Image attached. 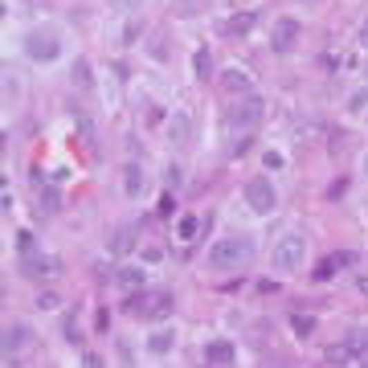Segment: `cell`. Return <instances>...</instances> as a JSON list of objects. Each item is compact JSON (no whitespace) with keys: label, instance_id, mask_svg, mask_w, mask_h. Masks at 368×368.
<instances>
[{"label":"cell","instance_id":"cell-1","mask_svg":"<svg viewBox=\"0 0 368 368\" xmlns=\"http://www.w3.org/2000/svg\"><path fill=\"white\" fill-rule=\"evenodd\" d=\"M250 254H254V241L233 233V237H221V241H213V250L205 254V266H209V270H237V266H241Z\"/></svg>","mask_w":368,"mask_h":368},{"label":"cell","instance_id":"cell-2","mask_svg":"<svg viewBox=\"0 0 368 368\" xmlns=\"http://www.w3.org/2000/svg\"><path fill=\"white\" fill-rule=\"evenodd\" d=\"M270 262H275L278 275H295L307 262V237L303 233H282L278 246L270 250Z\"/></svg>","mask_w":368,"mask_h":368},{"label":"cell","instance_id":"cell-3","mask_svg":"<svg viewBox=\"0 0 368 368\" xmlns=\"http://www.w3.org/2000/svg\"><path fill=\"white\" fill-rule=\"evenodd\" d=\"M25 53L33 62H57L62 57V37L49 33V29H33V33H25Z\"/></svg>","mask_w":368,"mask_h":368},{"label":"cell","instance_id":"cell-4","mask_svg":"<svg viewBox=\"0 0 368 368\" xmlns=\"http://www.w3.org/2000/svg\"><path fill=\"white\" fill-rule=\"evenodd\" d=\"M262 115H266V98H258V94L250 91V94H241V102L230 111V127H258L262 123Z\"/></svg>","mask_w":368,"mask_h":368},{"label":"cell","instance_id":"cell-5","mask_svg":"<svg viewBox=\"0 0 368 368\" xmlns=\"http://www.w3.org/2000/svg\"><path fill=\"white\" fill-rule=\"evenodd\" d=\"M246 205H250L254 213H275V205H278L275 181H266V176H254V181H246Z\"/></svg>","mask_w":368,"mask_h":368},{"label":"cell","instance_id":"cell-6","mask_svg":"<svg viewBox=\"0 0 368 368\" xmlns=\"http://www.w3.org/2000/svg\"><path fill=\"white\" fill-rule=\"evenodd\" d=\"M295 42H299V21L295 17H278L275 29H270V49L275 53H291Z\"/></svg>","mask_w":368,"mask_h":368},{"label":"cell","instance_id":"cell-7","mask_svg":"<svg viewBox=\"0 0 368 368\" xmlns=\"http://www.w3.org/2000/svg\"><path fill=\"white\" fill-rule=\"evenodd\" d=\"M172 307H176L172 291H147V295H143V311H139V315H147V320H168V315H172Z\"/></svg>","mask_w":368,"mask_h":368},{"label":"cell","instance_id":"cell-8","mask_svg":"<svg viewBox=\"0 0 368 368\" xmlns=\"http://www.w3.org/2000/svg\"><path fill=\"white\" fill-rule=\"evenodd\" d=\"M62 270L57 258H42V254H21V275L25 278H49Z\"/></svg>","mask_w":368,"mask_h":368},{"label":"cell","instance_id":"cell-9","mask_svg":"<svg viewBox=\"0 0 368 368\" xmlns=\"http://www.w3.org/2000/svg\"><path fill=\"white\" fill-rule=\"evenodd\" d=\"M201 356H205V365H233L237 348H233V340H209Z\"/></svg>","mask_w":368,"mask_h":368},{"label":"cell","instance_id":"cell-10","mask_svg":"<svg viewBox=\"0 0 368 368\" xmlns=\"http://www.w3.org/2000/svg\"><path fill=\"white\" fill-rule=\"evenodd\" d=\"M29 344H33V331H29L25 323H8V327H4V352H8V356H12V352H25Z\"/></svg>","mask_w":368,"mask_h":368},{"label":"cell","instance_id":"cell-11","mask_svg":"<svg viewBox=\"0 0 368 368\" xmlns=\"http://www.w3.org/2000/svg\"><path fill=\"white\" fill-rule=\"evenodd\" d=\"M254 25H258V12H250V8H246V12H233L230 21L221 25V33H226V37H246Z\"/></svg>","mask_w":368,"mask_h":368},{"label":"cell","instance_id":"cell-12","mask_svg":"<svg viewBox=\"0 0 368 368\" xmlns=\"http://www.w3.org/2000/svg\"><path fill=\"white\" fill-rule=\"evenodd\" d=\"M172 344H176V331H172V327H164V331H151V335H147V352H151V356H168V352H172Z\"/></svg>","mask_w":368,"mask_h":368},{"label":"cell","instance_id":"cell-13","mask_svg":"<svg viewBox=\"0 0 368 368\" xmlns=\"http://www.w3.org/2000/svg\"><path fill=\"white\" fill-rule=\"evenodd\" d=\"M192 70H196V78H201V82H209V78H213V49H209V46L192 49Z\"/></svg>","mask_w":368,"mask_h":368},{"label":"cell","instance_id":"cell-14","mask_svg":"<svg viewBox=\"0 0 368 368\" xmlns=\"http://www.w3.org/2000/svg\"><path fill=\"white\" fill-rule=\"evenodd\" d=\"M221 86H226L230 94H250V86H254V82H250V74H246V70H237V66H233V70H226V74H221Z\"/></svg>","mask_w":368,"mask_h":368},{"label":"cell","instance_id":"cell-15","mask_svg":"<svg viewBox=\"0 0 368 368\" xmlns=\"http://www.w3.org/2000/svg\"><path fill=\"white\" fill-rule=\"evenodd\" d=\"M352 262V254H331V258H323L320 266H315V282H331V275L340 270V266H348Z\"/></svg>","mask_w":368,"mask_h":368},{"label":"cell","instance_id":"cell-16","mask_svg":"<svg viewBox=\"0 0 368 368\" xmlns=\"http://www.w3.org/2000/svg\"><path fill=\"white\" fill-rule=\"evenodd\" d=\"M123 192H127V196H139V192H143V168H139V164H127V168H123Z\"/></svg>","mask_w":368,"mask_h":368},{"label":"cell","instance_id":"cell-17","mask_svg":"<svg viewBox=\"0 0 368 368\" xmlns=\"http://www.w3.org/2000/svg\"><path fill=\"white\" fill-rule=\"evenodd\" d=\"M131 246H136V230H115V233H111V241H107V250H111V254H127Z\"/></svg>","mask_w":368,"mask_h":368},{"label":"cell","instance_id":"cell-18","mask_svg":"<svg viewBox=\"0 0 368 368\" xmlns=\"http://www.w3.org/2000/svg\"><path fill=\"white\" fill-rule=\"evenodd\" d=\"M143 270H139V266H123V270H115V282H119V286H123V291H136V286H143Z\"/></svg>","mask_w":368,"mask_h":368},{"label":"cell","instance_id":"cell-19","mask_svg":"<svg viewBox=\"0 0 368 368\" xmlns=\"http://www.w3.org/2000/svg\"><path fill=\"white\" fill-rule=\"evenodd\" d=\"M344 344L352 348V356H356V360H368V327H356Z\"/></svg>","mask_w":368,"mask_h":368},{"label":"cell","instance_id":"cell-20","mask_svg":"<svg viewBox=\"0 0 368 368\" xmlns=\"http://www.w3.org/2000/svg\"><path fill=\"white\" fill-rule=\"evenodd\" d=\"M201 233V221H196V213H181V221H176V237L181 241H192Z\"/></svg>","mask_w":368,"mask_h":368},{"label":"cell","instance_id":"cell-21","mask_svg":"<svg viewBox=\"0 0 368 368\" xmlns=\"http://www.w3.org/2000/svg\"><path fill=\"white\" fill-rule=\"evenodd\" d=\"M291 331H295L299 340H311V331H315V320H311V315H303V311H295V315H291Z\"/></svg>","mask_w":368,"mask_h":368},{"label":"cell","instance_id":"cell-22","mask_svg":"<svg viewBox=\"0 0 368 368\" xmlns=\"http://www.w3.org/2000/svg\"><path fill=\"white\" fill-rule=\"evenodd\" d=\"M348 115H365L368 111V86H360V91H352L348 94V107H344Z\"/></svg>","mask_w":368,"mask_h":368},{"label":"cell","instance_id":"cell-23","mask_svg":"<svg viewBox=\"0 0 368 368\" xmlns=\"http://www.w3.org/2000/svg\"><path fill=\"white\" fill-rule=\"evenodd\" d=\"M172 139H176V143H192V119H188L184 111H181V119L172 123Z\"/></svg>","mask_w":368,"mask_h":368},{"label":"cell","instance_id":"cell-24","mask_svg":"<svg viewBox=\"0 0 368 368\" xmlns=\"http://www.w3.org/2000/svg\"><path fill=\"white\" fill-rule=\"evenodd\" d=\"M94 74H91V62H74V82L82 86V91H91L94 82H91Z\"/></svg>","mask_w":368,"mask_h":368},{"label":"cell","instance_id":"cell-25","mask_svg":"<svg viewBox=\"0 0 368 368\" xmlns=\"http://www.w3.org/2000/svg\"><path fill=\"white\" fill-rule=\"evenodd\" d=\"M348 360H356L348 344H344V348H327V365H348Z\"/></svg>","mask_w":368,"mask_h":368},{"label":"cell","instance_id":"cell-26","mask_svg":"<svg viewBox=\"0 0 368 368\" xmlns=\"http://www.w3.org/2000/svg\"><path fill=\"white\" fill-rule=\"evenodd\" d=\"M42 209H46V217H53V213L62 209V196H57V192H42Z\"/></svg>","mask_w":368,"mask_h":368},{"label":"cell","instance_id":"cell-27","mask_svg":"<svg viewBox=\"0 0 368 368\" xmlns=\"http://www.w3.org/2000/svg\"><path fill=\"white\" fill-rule=\"evenodd\" d=\"M17 250L21 254H33V233L29 230H17Z\"/></svg>","mask_w":368,"mask_h":368},{"label":"cell","instance_id":"cell-28","mask_svg":"<svg viewBox=\"0 0 368 368\" xmlns=\"http://www.w3.org/2000/svg\"><path fill=\"white\" fill-rule=\"evenodd\" d=\"M143 115H147V123H160V119H164V111H160L156 102H147V107H143Z\"/></svg>","mask_w":368,"mask_h":368},{"label":"cell","instance_id":"cell-29","mask_svg":"<svg viewBox=\"0 0 368 368\" xmlns=\"http://www.w3.org/2000/svg\"><path fill=\"white\" fill-rule=\"evenodd\" d=\"M12 94H17V78H12V74H4V98H12Z\"/></svg>","mask_w":368,"mask_h":368},{"label":"cell","instance_id":"cell-30","mask_svg":"<svg viewBox=\"0 0 368 368\" xmlns=\"http://www.w3.org/2000/svg\"><path fill=\"white\" fill-rule=\"evenodd\" d=\"M340 192H348V181H344V176H340V181L327 188V196H340Z\"/></svg>","mask_w":368,"mask_h":368},{"label":"cell","instance_id":"cell-31","mask_svg":"<svg viewBox=\"0 0 368 368\" xmlns=\"http://www.w3.org/2000/svg\"><path fill=\"white\" fill-rule=\"evenodd\" d=\"M266 168H282V156L278 151H266Z\"/></svg>","mask_w":368,"mask_h":368},{"label":"cell","instance_id":"cell-32","mask_svg":"<svg viewBox=\"0 0 368 368\" xmlns=\"http://www.w3.org/2000/svg\"><path fill=\"white\" fill-rule=\"evenodd\" d=\"M360 46L368 49V21H365V25H360Z\"/></svg>","mask_w":368,"mask_h":368},{"label":"cell","instance_id":"cell-33","mask_svg":"<svg viewBox=\"0 0 368 368\" xmlns=\"http://www.w3.org/2000/svg\"><path fill=\"white\" fill-rule=\"evenodd\" d=\"M360 291H365V295H368V275H365V278H360Z\"/></svg>","mask_w":368,"mask_h":368},{"label":"cell","instance_id":"cell-34","mask_svg":"<svg viewBox=\"0 0 368 368\" xmlns=\"http://www.w3.org/2000/svg\"><path fill=\"white\" fill-rule=\"evenodd\" d=\"M365 176H368V156H365Z\"/></svg>","mask_w":368,"mask_h":368},{"label":"cell","instance_id":"cell-35","mask_svg":"<svg viewBox=\"0 0 368 368\" xmlns=\"http://www.w3.org/2000/svg\"><path fill=\"white\" fill-rule=\"evenodd\" d=\"M303 4H307V0H303ZM311 4H315V0H311Z\"/></svg>","mask_w":368,"mask_h":368}]
</instances>
